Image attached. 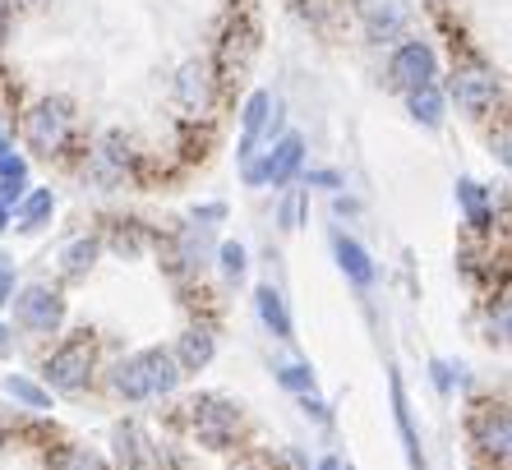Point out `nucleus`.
Returning a JSON list of instances; mask_svg holds the SVG:
<instances>
[{
  "instance_id": "obj_39",
  "label": "nucleus",
  "mask_w": 512,
  "mask_h": 470,
  "mask_svg": "<svg viewBox=\"0 0 512 470\" xmlns=\"http://www.w3.org/2000/svg\"><path fill=\"white\" fill-rule=\"evenodd\" d=\"M0 153H10V148H5V134H0Z\"/></svg>"
},
{
  "instance_id": "obj_11",
  "label": "nucleus",
  "mask_w": 512,
  "mask_h": 470,
  "mask_svg": "<svg viewBox=\"0 0 512 470\" xmlns=\"http://www.w3.org/2000/svg\"><path fill=\"white\" fill-rule=\"evenodd\" d=\"M176 97H180V106L203 111L208 97H213V70H208L203 60H190V65L180 70V79H176Z\"/></svg>"
},
{
  "instance_id": "obj_36",
  "label": "nucleus",
  "mask_w": 512,
  "mask_h": 470,
  "mask_svg": "<svg viewBox=\"0 0 512 470\" xmlns=\"http://www.w3.org/2000/svg\"><path fill=\"white\" fill-rule=\"evenodd\" d=\"M10 222H14V208H5V203H0V231H5Z\"/></svg>"
},
{
  "instance_id": "obj_29",
  "label": "nucleus",
  "mask_w": 512,
  "mask_h": 470,
  "mask_svg": "<svg viewBox=\"0 0 512 470\" xmlns=\"http://www.w3.org/2000/svg\"><path fill=\"white\" fill-rule=\"evenodd\" d=\"M14 300V263L0 254V305H10Z\"/></svg>"
},
{
  "instance_id": "obj_15",
  "label": "nucleus",
  "mask_w": 512,
  "mask_h": 470,
  "mask_svg": "<svg viewBox=\"0 0 512 470\" xmlns=\"http://www.w3.org/2000/svg\"><path fill=\"white\" fill-rule=\"evenodd\" d=\"M365 28H370L374 42H397L402 28H406V10L397 5V0H379V5L365 10Z\"/></svg>"
},
{
  "instance_id": "obj_26",
  "label": "nucleus",
  "mask_w": 512,
  "mask_h": 470,
  "mask_svg": "<svg viewBox=\"0 0 512 470\" xmlns=\"http://www.w3.org/2000/svg\"><path fill=\"white\" fill-rule=\"evenodd\" d=\"M111 249H116V254H139V249H143L139 222H120V231L111 235Z\"/></svg>"
},
{
  "instance_id": "obj_27",
  "label": "nucleus",
  "mask_w": 512,
  "mask_h": 470,
  "mask_svg": "<svg viewBox=\"0 0 512 470\" xmlns=\"http://www.w3.org/2000/svg\"><path fill=\"white\" fill-rule=\"evenodd\" d=\"M300 217H305V194H300V189H291V194H286V203H282V226H286V231H296Z\"/></svg>"
},
{
  "instance_id": "obj_9",
  "label": "nucleus",
  "mask_w": 512,
  "mask_h": 470,
  "mask_svg": "<svg viewBox=\"0 0 512 470\" xmlns=\"http://www.w3.org/2000/svg\"><path fill=\"white\" fill-rule=\"evenodd\" d=\"M453 97L462 111H471V116H485L489 106L499 102V83H494V74L485 70H453Z\"/></svg>"
},
{
  "instance_id": "obj_7",
  "label": "nucleus",
  "mask_w": 512,
  "mask_h": 470,
  "mask_svg": "<svg viewBox=\"0 0 512 470\" xmlns=\"http://www.w3.org/2000/svg\"><path fill=\"white\" fill-rule=\"evenodd\" d=\"M434 47L429 42H402V47L393 51V60H388V74H393V83L397 88H420V83H429L434 79Z\"/></svg>"
},
{
  "instance_id": "obj_1",
  "label": "nucleus",
  "mask_w": 512,
  "mask_h": 470,
  "mask_svg": "<svg viewBox=\"0 0 512 470\" xmlns=\"http://www.w3.org/2000/svg\"><path fill=\"white\" fill-rule=\"evenodd\" d=\"M180 383V369L176 360H171L167 351H139L130 355V360H120L116 374H111V388H116V397L125 401H148V397H167V392H176Z\"/></svg>"
},
{
  "instance_id": "obj_30",
  "label": "nucleus",
  "mask_w": 512,
  "mask_h": 470,
  "mask_svg": "<svg viewBox=\"0 0 512 470\" xmlns=\"http://www.w3.org/2000/svg\"><path fill=\"white\" fill-rule=\"evenodd\" d=\"M300 406H305V415H314V420H319V424H328V420H333V415H328V406H323V401L314 397V392H305V397H300Z\"/></svg>"
},
{
  "instance_id": "obj_19",
  "label": "nucleus",
  "mask_w": 512,
  "mask_h": 470,
  "mask_svg": "<svg viewBox=\"0 0 512 470\" xmlns=\"http://www.w3.org/2000/svg\"><path fill=\"white\" fill-rule=\"evenodd\" d=\"M333 249H337V263H342V272L351 277V282H356V286H370V282H374V263H370V254H365L356 240L337 235Z\"/></svg>"
},
{
  "instance_id": "obj_35",
  "label": "nucleus",
  "mask_w": 512,
  "mask_h": 470,
  "mask_svg": "<svg viewBox=\"0 0 512 470\" xmlns=\"http://www.w3.org/2000/svg\"><path fill=\"white\" fill-rule=\"evenodd\" d=\"M10 351H14V332L5 328V323H0V360H5Z\"/></svg>"
},
{
  "instance_id": "obj_37",
  "label": "nucleus",
  "mask_w": 512,
  "mask_h": 470,
  "mask_svg": "<svg viewBox=\"0 0 512 470\" xmlns=\"http://www.w3.org/2000/svg\"><path fill=\"white\" fill-rule=\"evenodd\" d=\"M319 470H346V466L337 457H328V461H319Z\"/></svg>"
},
{
  "instance_id": "obj_23",
  "label": "nucleus",
  "mask_w": 512,
  "mask_h": 470,
  "mask_svg": "<svg viewBox=\"0 0 512 470\" xmlns=\"http://www.w3.org/2000/svg\"><path fill=\"white\" fill-rule=\"evenodd\" d=\"M5 392H10L14 401H24L28 411H47V406H51V392L37 388L33 378H24V374H10V378H5Z\"/></svg>"
},
{
  "instance_id": "obj_13",
  "label": "nucleus",
  "mask_w": 512,
  "mask_h": 470,
  "mask_svg": "<svg viewBox=\"0 0 512 470\" xmlns=\"http://www.w3.org/2000/svg\"><path fill=\"white\" fill-rule=\"evenodd\" d=\"M388 388H393V420H397V434H402V443H406V461H411L416 470H425V457H420V434H416V424H411V406H406L402 378H388Z\"/></svg>"
},
{
  "instance_id": "obj_38",
  "label": "nucleus",
  "mask_w": 512,
  "mask_h": 470,
  "mask_svg": "<svg viewBox=\"0 0 512 470\" xmlns=\"http://www.w3.org/2000/svg\"><path fill=\"white\" fill-rule=\"evenodd\" d=\"M5 24H10V10H5V0H0V37H5Z\"/></svg>"
},
{
  "instance_id": "obj_5",
  "label": "nucleus",
  "mask_w": 512,
  "mask_h": 470,
  "mask_svg": "<svg viewBox=\"0 0 512 470\" xmlns=\"http://www.w3.org/2000/svg\"><path fill=\"white\" fill-rule=\"evenodd\" d=\"M10 305H14V318H19L28 332H42V337H51V332L60 328V318H65V300H60L51 286H24Z\"/></svg>"
},
{
  "instance_id": "obj_33",
  "label": "nucleus",
  "mask_w": 512,
  "mask_h": 470,
  "mask_svg": "<svg viewBox=\"0 0 512 470\" xmlns=\"http://www.w3.org/2000/svg\"><path fill=\"white\" fill-rule=\"evenodd\" d=\"M310 185H323V189H337V185H342V176H337V171H310Z\"/></svg>"
},
{
  "instance_id": "obj_31",
  "label": "nucleus",
  "mask_w": 512,
  "mask_h": 470,
  "mask_svg": "<svg viewBox=\"0 0 512 470\" xmlns=\"http://www.w3.org/2000/svg\"><path fill=\"white\" fill-rule=\"evenodd\" d=\"M429 374H434V388H439V392L453 388V369L443 365V360H429Z\"/></svg>"
},
{
  "instance_id": "obj_8",
  "label": "nucleus",
  "mask_w": 512,
  "mask_h": 470,
  "mask_svg": "<svg viewBox=\"0 0 512 470\" xmlns=\"http://www.w3.org/2000/svg\"><path fill=\"white\" fill-rule=\"evenodd\" d=\"M471 443L480 447V452H489V457H508V411H503L499 401H485L476 415H471Z\"/></svg>"
},
{
  "instance_id": "obj_10",
  "label": "nucleus",
  "mask_w": 512,
  "mask_h": 470,
  "mask_svg": "<svg viewBox=\"0 0 512 470\" xmlns=\"http://www.w3.org/2000/svg\"><path fill=\"white\" fill-rule=\"evenodd\" d=\"M277 116V97L273 93H254L250 102H245V130H240V157L250 162L254 157V143H259V134L268 130V120Z\"/></svg>"
},
{
  "instance_id": "obj_34",
  "label": "nucleus",
  "mask_w": 512,
  "mask_h": 470,
  "mask_svg": "<svg viewBox=\"0 0 512 470\" xmlns=\"http://www.w3.org/2000/svg\"><path fill=\"white\" fill-rule=\"evenodd\" d=\"M333 212H337V217H351V212H360V203H356V199H342V194H337V199H333Z\"/></svg>"
},
{
  "instance_id": "obj_28",
  "label": "nucleus",
  "mask_w": 512,
  "mask_h": 470,
  "mask_svg": "<svg viewBox=\"0 0 512 470\" xmlns=\"http://www.w3.org/2000/svg\"><path fill=\"white\" fill-rule=\"evenodd\" d=\"M56 470H107V466H102L93 452H79V447H74V452H65V457L56 461Z\"/></svg>"
},
{
  "instance_id": "obj_20",
  "label": "nucleus",
  "mask_w": 512,
  "mask_h": 470,
  "mask_svg": "<svg viewBox=\"0 0 512 470\" xmlns=\"http://www.w3.org/2000/svg\"><path fill=\"white\" fill-rule=\"evenodd\" d=\"M51 212H56V194L51 189H33V194L19 199V226L24 231H42L51 222Z\"/></svg>"
},
{
  "instance_id": "obj_2",
  "label": "nucleus",
  "mask_w": 512,
  "mask_h": 470,
  "mask_svg": "<svg viewBox=\"0 0 512 470\" xmlns=\"http://www.w3.org/2000/svg\"><path fill=\"white\" fill-rule=\"evenodd\" d=\"M93 360H97V346L88 332L79 337L60 341L56 351L47 355V365H42V378H47L56 392H84L88 378H93Z\"/></svg>"
},
{
  "instance_id": "obj_22",
  "label": "nucleus",
  "mask_w": 512,
  "mask_h": 470,
  "mask_svg": "<svg viewBox=\"0 0 512 470\" xmlns=\"http://www.w3.org/2000/svg\"><path fill=\"white\" fill-rule=\"evenodd\" d=\"M97 249H102V245H97V240H88V235H84V240H70V245L60 249V268H65V277H84V272L93 268Z\"/></svg>"
},
{
  "instance_id": "obj_4",
  "label": "nucleus",
  "mask_w": 512,
  "mask_h": 470,
  "mask_svg": "<svg viewBox=\"0 0 512 470\" xmlns=\"http://www.w3.org/2000/svg\"><path fill=\"white\" fill-rule=\"evenodd\" d=\"M70 130H74V116L65 102H37L33 111L24 116V134L33 143L37 153H60L65 143H70Z\"/></svg>"
},
{
  "instance_id": "obj_18",
  "label": "nucleus",
  "mask_w": 512,
  "mask_h": 470,
  "mask_svg": "<svg viewBox=\"0 0 512 470\" xmlns=\"http://www.w3.org/2000/svg\"><path fill=\"white\" fill-rule=\"evenodd\" d=\"M406 106H411V116L420 120V125H429V130H439L443 125V93L434 88V83H420V88H411L406 93Z\"/></svg>"
},
{
  "instance_id": "obj_16",
  "label": "nucleus",
  "mask_w": 512,
  "mask_h": 470,
  "mask_svg": "<svg viewBox=\"0 0 512 470\" xmlns=\"http://www.w3.org/2000/svg\"><path fill=\"white\" fill-rule=\"evenodd\" d=\"M208 254H213V231H208V226H190V231H180V240H176V263L180 268L199 272L203 263H208Z\"/></svg>"
},
{
  "instance_id": "obj_17",
  "label": "nucleus",
  "mask_w": 512,
  "mask_h": 470,
  "mask_svg": "<svg viewBox=\"0 0 512 470\" xmlns=\"http://www.w3.org/2000/svg\"><path fill=\"white\" fill-rule=\"evenodd\" d=\"M111 443H116L120 461H125V470H143L148 461H153V452H148V438H143L139 424H120L116 434H111Z\"/></svg>"
},
{
  "instance_id": "obj_24",
  "label": "nucleus",
  "mask_w": 512,
  "mask_h": 470,
  "mask_svg": "<svg viewBox=\"0 0 512 470\" xmlns=\"http://www.w3.org/2000/svg\"><path fill=\"white\" fill-rule=\"evenodd\" d=\"M277 383H282L286 392L305 397V392H314V369L310 365H277Z\"/></svg>"
},
{
  "instance_id": "obj_3",
  "label": "nucleus",
  "mask_w": 512,
  "mask_h": 470,
  "mask_svg": "<svg viewBox=\"0 0 512 470\" xmlns=\"http://www.w3.org/2000/svg\"><path fill=\"white\" fill-rule=\"evenodd\" d=\"M185 420H190V434L199 438L203 447H231L236 438V424H240V411L231 406L227 397H199L185 406Z\"/></svg>"
},
{
  "instance_id": "obj_25",
  "label": "nucleus",
  "mask_w": 512,
  "mask_h": 470,
  "mask_svg": "<svg viewBox=\"0 0 512 470\" xmlns=\"http://www.w3.org/2000/svg\"><path fill=\"white\" fill-rule=\"evenodd\" d=\"M217 259H222V272H227L231 282H240V277H245V245L227 240V245H217Z\"/></svg>"
},
{
  "instance_id": "obj_6",
  "label": "nucleus",
  "mask_w": 512,
  "mask_h": 470,
  "mask_svg": "<svg viewBox=\"0 0 512 470\" xmlns=\"http://www.w3.org/2000/svg\"><path fill=\"white\" fill-rule=\"evenodd\" d=\"M300 162H305V139H300V134H286L277 148H268L263 162H245V180H250V185H291Z\"/></svg>"
},
{
  "instance_id": "obj_32",
  "label": "nucleus",
  "mask_w": 512,
  "mask_h": 470,
  "mask_svg": "<svg viewBox=\"0 0 512 470\" xmlns=\"http://www.w3.org/2000/svg\"><path fill=\"white\" fill-rule=\"evenodd\" d=\"M222 217H227L222 203H203V208H194V222H222Z\"/></svg>"
},
{
  "instance_id": "obj_21",
  "label": "nucleus",
  "mask_w": 512,
  "mask_h": 470,
  "mask_svg": "<svg viewBox=\"0 0 512 470\" xmlns=\"http://www.w3.org/2000/svg\"><path fill=\"white\" fill-rule=\"evenodd\" d=\"M457 199H462V208H466V222L476 226V231H485V226L494 222V208H489L485 189H480L476 180H462V185H457Z\"/></svg>"
},
{
  "instance_id": "obj_14",
  "label": "nucleus",
  "mask_w": 512,
  "mask_h": 470,
  "mask_svg": "<svg viewBox=\"0 0 512 470\" xmlns=\"http://www.w3.org/2000/svg\"><path fill=\"white\" fill-rule=\"evenodd\" d=\"M213 351H217L213 332L194 328V332H185V337H180V351L171 355V360H176V369H185V374H199V369L213 360Z\"/></svg>"
},
{
  "instance_id": "obj_12",
  "label": "nucleus",
  "mask_w": 512,
  "mask_h": 470,
  "mask_svg": "<svg viewBox=\"0 0 512 470\" xmlns=\"http://www.w3.org/2000/svg\"><path fill=\"white\" fill-rule=\"evenodd\" d=\"M254 309H259L263 328L273 332L277 341H291V309H286L282 291H273V286H259V291H254Z\"/></svg>"
}]
</instances>
